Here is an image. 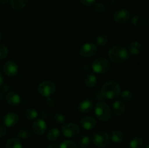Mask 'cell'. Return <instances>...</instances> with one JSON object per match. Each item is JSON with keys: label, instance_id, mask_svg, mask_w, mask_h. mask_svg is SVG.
Here are the masks:
<instances>
[{"label": "cell", "instance_id": "74e56055", "mask_svg": "<svg viewBox=\"0 0 149 148\" xmlns=\"http://www.w3.org/2000/svg\"><path fill=\"white\" fill-rule=\"evenodd\" d=\"M3 84V75L1 74V73L0 72V87L2 86Z\"/></svg>", "mask_w": 149, "mask_h": 148}, {"label": "cell", "instance_id": "7c38bea8", "mask_svg": "<svg viewBox=\"0 0 149 148\" xmlns=\"http://www.w3.org/2000/svg\"><path fill=\"white\" fill-rule=\"evenodd\" d=\"M4 123L7 127H13L15 126L19 120V117L16 113H8L4 115Z\"/></svg>", "mask_w": 149, "mask_h": 148}, {"label": "cell", "instance_id": "e0dca14e", "mask_svg": "<svg viewBox=\"0 0 149 148\" xmlns=\"http://www.w3.org/2000/svg\"><path fill=\"white\" fill-rule=\"evenodd\" d=\"M142 51V46L141 44L138 41H132L129 44L128 52L133 55H139Z\"/></svg>", "mask_w": 149, "mask_h": 148}, {"label": "cell", "instance_id": "83f0119b", "mask_svg": "<svg viewBox=\"0 0 149 148\" xmlns=\"http://www.w3.org/2000/svg\"><path fill=\"white\" fill-rule=\"evenodd\" d=\"M120 95H121V98H122V100H125V101H127V102L131 101V100L132 99V97H133L132 93L131 92L130 90H125V91H122Z\"/></svg>", "mask_w": 149, "mask_h": 148}, {"label": "cell", "instance_id": "603a6c76", "mask_svg": "<svg viewBox=\"0 0 149 148\" xmlns=\"http://www.w3.org/2000/svg\"><path fill=\"white\" fill-rule=\"evenodd\" d=\"M6 148H23L21 142L16 138L10 139L6 143Z\"/></svg>", "mask_w": 149, "mask_h": 148}, {"label": "cell", "instance_id": "cb8c5ba5", "mask_svg": "<svg viewBox=\"0 0 149 148\" xmlns=\"http://www.w3.org/2000/svg\"><path fill=\"white\" fill-rule=\"evenodd\" d=\"M25 116H26V119H28L29 120H31L37 118L38 113L35 109L29 108L25 112Z\"/></svg>", "mask_w": 149, "mask_h": 148}, {"label": "cell", "instance_id": "1f68e13d", "mask_svg": "<svg viewBox=\"0 0 149 148\" xmlns=\"http://www.w3.org/2000/svg\"><path fill=\"white\" fill-rule=\"evenodd\" d=\"M54 118H55V122L58 123V124H62V123H63L65 120V116H64L62 113H56V114L55 115Z\"/></svg>", "mask_w": 149, "mask_h": 148}, {"label": "cell", "instance_id": "f35d334b", "mask_svg": "<svg viewBox=\"0 0 149 148\" xmlns=\"http://www.w3.org/2000/svg\"><path fill=\"white\" fill-rule=\"evenodd\" d=\"M9 1V0H0V3L1 4H7Z\"/></svg>", "mask_w": 149, "mask_h": 148}, {"label": "cell", "instance_id": "277c9868", "mask_svg": "<svg viewBox=\"0 0 149 148\" xmlns=\"http://www.w3.org/2000/svg\"><path fill=\"white\" fill-rule=\"evenodd\" d=\"M57 89L55 83L51 81H45L38 86V92L44 97H49L55 92Z\"/></svg>", "mask_w": 149, "mask_h": 148}, {"label": "cell", "instance_id": "9a60e30c", "mask_svg": "<svg viewBox=\"0 0 149 148\" xmlns=\"http://www.w3.org/2000/svg\"><path fill=\"white\" fill-rule=\"evenodd\" d=\"M93 107V102L90 100H84L79 103L78 110L81 113H88L92 110Z\"/></svg>", "mask_w": 149, "mask_h": 148}, {"label": "cell", "instance_id": "d4e9b609", "mask_svg": "<svg viewBox=\"0 0 149 148\" xmlns=\"http://www.w3.org/2000/svg\"><path fill=\"white\" fill-rule=\"evenodd\" d=\"M132 23L135 28H141L143 24V17L139 15H134L132 18Z\"/></svg>", "mask_w": 149, "mask_h": 148}, {"label": "cell", "instance_id": "5bb4252c", "mask_svg": "<svg viewBox=\"0 0 149 148\" xmlns=\"http://www.w3.org/2000/svg\"><path fill=\"white\" fill-rule=\"evenodd\" d=\"M6 101L10 105L15 107L20 104V97L17 93L14 92V91H10V92L7 93V94L6 95Z\"/></svg>", "mask_w": 149, "mask_h": 148}, {"label": "cell", "instance_id": "8992f818", "mask_svg": "<svg viewBox=\"0 0 149 148\" xmlns=\"http://www.w3.org/2000/svg\"><path fill=\"white\" fill-rule=\"evenodd\" d=\"M93 142L98 147H106L109 145L110 137L105 131H97L93 136Z\"/></svg>", "mask_w": 149, "mask_h": 148}, {"label": "cell", "instance_id": "ee69618b", "mask_svg": "<svg viewBox=\"0 0 149 148\" xmlns=\"http://www.w3.org/2000/svg\"><path fill=\"white\" fill-rule=\"evenodd\" d=\"M148 74H149V69H148Z\"/></svg>", "mask_w": 149, "mask_h": 148}, {"label": "cell", "instance_id": "4dcf8cb0", "mask_svg": "<svg viewBox=\"0 0 149 148\" xmlns=\"http://www.w3.org/2000/svg\"><path fill=\"white\" fill-rule=\"evenodd\" d=\"M9 53V49L4 45H0V59H3L7 56Z\"/></svg>", "mask_w": 149, "mask_h": 148}, {"label": "cell", "instance_id": "484cf974", "mask_svg": "<svg viewBox=\"0 0 149 148\" xmlns=\"http://www.w3.org/2000/svg\"><path fill=\"white\" fill-rule=\"evenodd\" d=\"M90 142H91V139L87 135L82 136L79 139V144L80 147H81L83 148L87 147L90 145Z\"/></svg>", "mask_w": 149, "mask_h": 148}, {"label": "cell", "instance_id": "9c48e42d", "mask_svg": "<svg viewBox=\"0 0 149 148\" xmlns=\"http://www.w3.org/2000/svg\"><path fill=\"white\" fill-rule=\"evenodd\" d=\"M113 20L119 24H124L128 22L130 18V12L127 9H120L113 14Z\"/></svg>", "mask_w": 149, "mask_h": 148}, {"label": "cell", "instance_id": "2e32d148", "mask_svg": "<svg viewBox=\"0 0 149 148\" xmlns=\"http://www.w3.org/2000/svg\"><path fill=\"white\" fill-rule=\"evenodd\" d=\"M125 110H126V106L125 104L121 100H117L115 101L113 104V113L116 115H122L125 113Z\"/></svg>", "mask_w": 149, "mask_h": 148}, {"label": "cell", "instance_id": "8fae6325", "mask_svg": "<svg viewBox=\"0 0 149 148\" xmlns=\"http://www.w3.org/2000/svg\"><path fill=\"white\" fill-rule=\"evenodd\" d=\"M32 129L35 134L38 136H42L47 131V123L43 119H37L33 122L32 125Z\"/></svg>", "mask_w": 149, "mask_h": 148}, {"label": "cell", "instance_id": "5b68a950", "mask_svg": "<svg viewBox=\"0 0 149 148\" xmlns=\"http://www.w3.org/2000/svg\"><path fill=\"white\" fill-rule=\"evenodd\" d=\"M92 68L96 73L105 74L110 70L111 65L109 61L105 58L98 57L93 61Z\"/></svg>", "mask_w": 149, "mask_h": 148}, {"label": "cell", "instance_id": "ba28073f", "mask_svg": "<svg viewBox=\"0 0 149 148\" xmlns=\"http://www.w3.org/2000/svg\"><path fill=\"white\" fill-rule=\"evenodd\" d=\"M97 52V46L93 43L84 44L80 47L79 54L83 57H91Z\"/></svg>", "mask_w": 149, "mask_h": 148}, {"label": "cell", "instance_id": "e575fe53", "mask_svg": "<svg viewBox=\"0 0 149 148\" xmlns=\"http://www.w3.org/2000/svg\"><path fill=\"white\" fill-rule=\"evenodd\" d=\"M45 104H46L47 107H53L54 106H55V101H54L52 98H50V97H47L46 100Z\"/></svg>", "mask_w": 149, "mask_h": 148}, {"label": "cell", "instance_id": "7402d4cb", "mask_svg": "<svg viewBox=\"0 0 149 148\" xmlns=\"http://www.w3.org/2000/svg\"><path fill=\"white\" fill-rule=\"evenodd\" d=\"M143 145V139L140 136L132 138L130 142V148H142Z\"/></svg>", "mask_w": 149, "mask_h": 148}, {"label": "cell", "instance_id": "b9f144b4", "mask_svg": "<svg viewBox=\"0 0 149 148\" xmlns=\"http://www.w3.org/2000/svg\"><path fill=\"white\" fill-rule=\"evenodd\" d=\"M148 28H149V17H148Z\"/></svg>", "mask_w": 149, "mask_h": 148}, {"label": "cell", "instance_id": "d590c367", "mask_svg": "<svg viewBox=\"0 0 149 148\" xmlns=\"http://www.w3.org/2000/svg\"><path fill=\"white\" fill-rule=\"evenodd\" d=\"M6 133H7V130L5 128L2 126H0V139L4 137L6 135Z\"/></svg>", "mask_w": 149, "mask_h": 148}, {"label": "cell", "instance_id": "f546056e", "mask_svg": "<svg viewBox=\"0 0 149 148\" xmlns=\"http://www.w3.org/2000/svg\"><path fill=\"white\" fill-rule=\"evenodd\" d=\"M31 136V132L29 129H20L19 131V132L17 133V136L20 139H26L28 138H29V136Z\"/></svg>", "mask_w": 149, "mask_h": 148}, {"label": "cell", "instance_id": "f1b7e54d", "mask_svg": "<svg viewBox=\"0 0 149 148\" xmlns=\"http://www.w3.org/2000/svg\"><path fill=\"white\" fill-rule=\"evenodd\" d=\"M60 148H78L75 142L71 140H65L61 142Z\"/></svg>", "mask_w": 149, "mask_h": 148}, {"label": "cell", "instance_id": "44dd1931", "mask_svg": "<svg viewBox=\"0 0 149 148\" xmlns=\"http://www.w3.org/2000/svg\"><path fill=\"white\" fill-rule=\"evenodd\" d=\"M60 136V131L56 128H52L48 131L47 137L49 142H55L58 140Z\"/></svg>", "mask_w": 149, "mask_h": 148}, {"label": "cell", "instance_id": "60d3db41", "mask_svg": "<svg viewBox=\"0 0 149 148\" xmlns=\"http://www.w3.org/2000/svg\"><path fill=\"white\" fill-rule=\"evenodd\" d=\"M1 31H0V41H1Z\"/></svg>", "mask_w": 149, "mask_h": 148}, {"label": "cell", "instance_id": "d6986e66", "mask_svg": "<svg viewBox=\"0 0 149 148\" xmlns=\"http://www.w3.org/2000/svg\"><path fill=\"white\" fill-rule=\"evenodd\" d=\"M29 0H10L12 7L15 10H21L28 4Z\"/></svg>", "mask_w": 149, "mask_h": 148}, {"label": "cell", "instance_id": "52a82bcc", "mask_svg": "<svg viewBox=\"0 0 149 148\" xmlns=\"http://www.w3.org/2000/svg\"><path fill=\"white\" fill-rule=\"evenodd\" d=\"M62 131L65 137L73 138L77 136L79 133L80 128L76 123H69L63 126Z\"/></svg>", "mask_w": 149, "mask_h": 148}, {"label": "cell", "instance_id": "4fadbf2b", "mask_svg": "<svg viewBox=\"0 0 149 148\" xmlns=\"http://www.w3.org/2000/svg\"><path fill=\"white\" fill-rule=\"evenodd\" d=\"M81 126L86 130H91L95 128L97 125V121L95 119L91 116H85L82 118L80 120Z\"/></svg>", "mask_w": 149, "mask_h": 148}, {"label": "cell", "instance_id": "7bdbcfd3", "mask_svg": "<svg viewBox=\"0 0 149 148\" xmlns=\"http://www.w3.org/2000/svg\"><path fill=\"white\" fill-rule=\"evenodd\" d=\"M148 41H149V34H148Z\"/></svg>", "mask_w": 149, "mask_h": 148}, {"label": "cell", "instance_id": "ab89813d", "mask_svg": "<svg viewBox=\"0 0 149 148\" xmlns=\"http://www.w3.org/2000/svg\"><path fill=\"white\" fill-rule=\"evenodd\" d=\"M146 148H149V142L146 145Z\"/></svg>", "mask_w": 149, "mask_h": 148}, {"label": "cell", "instance_id": "30bf717a", "mask_svg": "<svg viewBox=\"0 0 149 148\" xmlns=\"http://www.w3.org/2000/svg\"><path fill=\"white\" fill-rule=\"evenodd\" d=\"M3 70H4L5 75H7V76H15L17 73H18V65H17V62L15 61L10 59V60L7 61L4 63Z\"/></svg>", "mask_w": 149, "mask_h": 148}, {"label": "cell", "instance_id": "3957f363", "mask_svg": "<svg viewBox=\"0 0 149 148\" xmlns=\"http://www.w3.org/2000/svg\"><path fill=\"white\" fill-rule=\"evenodd\" d=\"M95 113L97 118L101 121L107 122L111 118V110L109 104L104 102H100L96 104L95 107Z\"/></svg>", "mask_w": 149, "mask_h": 148}, {"label": "cell", "instance_id": "d6a6232c", "mask_svg": "<svg viewBox=\"0 0 149 148\" xmlns=\"http://www.w3.org/2000/svg\"><path fill=\"white\" fill-rule=\"evenodd\" d=\"M95 10L98 12L102 13L105 11V6L102 3H95Z\"/></svg>", "mask_w": 149, "mask_h": 148}, {"label": "cell", "instance_id": "ffe728a7", "mask_svg": "<svg viewBox=\"0 0 149 148\" xmlns=\"http://www.w3.org/2000/svg\"><path fill=\"white\" fill-rule=\"evenodd\" d=\"M97 83V77L94 74H88L84 79V84L88 88H93Z\"/></svg>", "mask_w": 149, "mask_h": 148}, {"label": "cell", "instance_id": "7a4b0ae2", "mask_svg": "<svg viewBox=\"0 0 149 148\" xmlns=\"http://www.w3.org/2000/svg\"><path fill=\"white\" fill-rule=\"evenodd\" d=\"M100 93L105 98L113 100L118 98L120 95L121 87L116 81H109L101 87Z\"/></svg>", "mask_w": 149, "mask_h": 148}, {"label": "cell", "instance_id": "6da1fadb", "mask_svg": "<svg viewBox=\"0 0 149 148\" xmlns=\"http://www.w3.org/2000/svg\"><path fill=\"white\" fill-rule=\"evenodd\" d=\"M109 57L112 62L120 64L125 62L129 58L130 55L126 48L121 45H116L109 49Z\"/></svg>", "mask_w": 149, "mask_h": 148}, {"label": "cell", "instance_id": "8d00e7d4", "mask_svg": "<svg viewBox=\"0 0 149 148\" xmlns=\"http://www.w3.org/2000/svg\"><path fill=\"white\" fill-rule=\"evenodd\" d=\"M47 148H58V146L55 143H51L47 146Z\"/></svg>", "mask_w": 149, "mask_h": 148}, {"label": "cell", "instance_id": "4316f807", "mask_svg": "<svg viewBox=\"0 0 149 148\" xmlns=\"http://www.w3.org/2000/svg\"><path fill=\"white\" fill-rule=\"evenodd\" d=\"M108 36L106 35H100L96 39V44L98 46H103L106 44L108 42Z\"/></svg>", "mask_w": 149, "mask_h": 148}, {"label": "cell", "instance_id": "836d02e7", "mask_svg": "<svg viewBox=\"0 0 149 148\" xmlns=\"http://www.w3.org/2000/svg\"><path fill=\"white\" fill-rule=\"evenodd\" d=\"M79 1L84 6H92L95 4L96 0H79Z\"/></svg>", "mask_w": 149, "mask_h": 148}, {"label": "cell", "instance_id": "ac0fdd59", "mask_svg": "<svg viewBox=\"0 0 149 148\" xmlns=\"http://www.w3.org/2000/svg\"><path fill=\"white\" fill-rule=\"evenodd\" d=\"M112 142L114 143L120 144L124 141L125 136H124L123 133L119 130H113L111 133L110 136Z\"/></svg>", "mask_w": 149, "mask_h": 148}]
</instances>
